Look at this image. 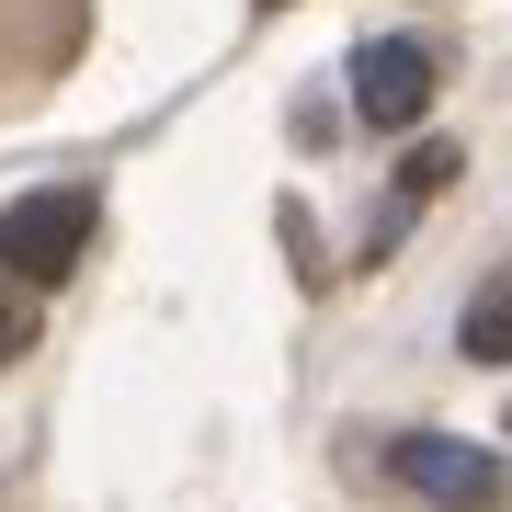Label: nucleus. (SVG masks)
Segmentation results:
<instances>
[{
    "mask_svg": "<svg viewBox=\"0 0 512 512\" xmlns=\"http://www.w3.org/2000/svg\"><path fill=\"white\" fill-rule=\"evenodd\" d=\"M12 353H23V319H12V296H0V365H12Z\"/></svg>",
    "mask_w": 512,
    "mask_h": 512,
    "instance_id": "39448f33",
    "label": "nucleus"
},
{
    "mask_svg": "<svg viewBox=\"0 0 512 512\" xmlns=\"http://www.w3.org/2000/svg\"><path fill=\"white\" fill-rule=\"evenodd\" d=\"M92 217H103V205L80 194V183H57V194H12V205H0V274H23V285H69L80 251H92Z\"/></svg>",
    "mask_w": 512,
    "mask_h": 512,
    "instance_id": "f257e3e1",
    "label": "nucleus"
},
{
    "mask_svg": "<svg viewBox=\"0 0 512 512\" xmlns=\"http://www.w3.org/2000/svg\"><path fill=\"white\" fill-rule=\"evenodd\" d=\"M387 467H399V490L444 501V512H512V467L490 444H456V433H399L387 444Z\"/></svg>",
    "mask_w": 512,
    "mask_h": 512,
    "instance_id": "f03ea898",
    "label": "nucleus"
},
{
    "mask_svg": "<svg viewBox=\"0 0 512 512\" xmlns=\"http://www.w3.org/2000/svg\"><path fill=\"white\" fill-rule=\"evenodd\" d=\"M421 103H433V46H410V35H376L365 57H353V114L365 126H421Z\"/></svg>",
    "mask_w": 512,
    "mask_h": 512,
    "instance_id": "7ed1b4c3",
    "label": "nucleus"
},
{
    "mask_svg": "<svg viewBox=\"0 0 512 512\" xmlns=\"http://www.w3.org/2000/svg\"><path fill=\"white\" fill-rule=\"evenodd\" d=\"M456 342L478 353V365H512V274H490L467 296V319H456Z\"/></svg>",
    "mask_w": 512,
    "mask_h": 512,
    "instance_id": "20e7f679",
    "label": "nucleus"
}]
</instances>
